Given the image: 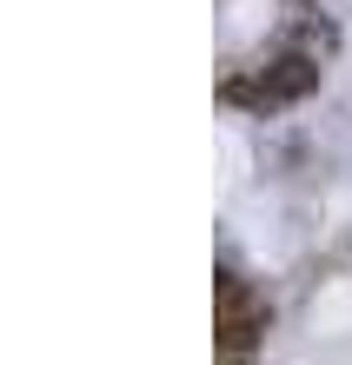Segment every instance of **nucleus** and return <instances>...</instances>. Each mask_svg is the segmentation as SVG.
Returning a JSON list of instances; mask_svg holds the SVG:
<instances>
[{"instance_id": "f257e3e1", "label": "nucleus", "mask_w": 352, "mask_h": 365, "mask_svg": "<svg viewBox=\"0 0 352 365\" xmlns=\"http://www.w3.org/2000/svg\"><path fill=\"white\" fill-rule=\"evenodd\" d=\"M213 332H219V352H253L259 332H266V299H259L246 279L219 272V292H213Z\"/></svg>"}, {"instance_id": "f03ea898", "label": "nucleus", "mask_w": 352, "mask_h": 365, "mask_svg": "<svg viewBox=\"0 0 352 365\" xmlns=\"http://www.w3.org/2000/svg\"><path fill=\"white\" fill-rule=\"evenodd\" d=\"M319 87V60L313 53H286V60H273L259 80H233V100H246V106H259V113H273V106H293V100H306Z\"/></svg>"}]
</instances>
